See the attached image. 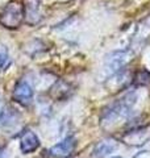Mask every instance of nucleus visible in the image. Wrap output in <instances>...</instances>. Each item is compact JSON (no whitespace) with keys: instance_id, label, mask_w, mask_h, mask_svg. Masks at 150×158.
I'll return each mask as SVG.
<instances>
[{"instance_id":"1","label":"nucleus","mask_w":150,"mask_h":158,"mask_svg":"<svg viewBox=\"0 0 150 158\" xmlns=\"http://www.w3.org/2000/svg\"><path fill=\"white\" fill-rule=\"evenodd\" d=\"M138 100H140L138 92L132 91L125 94L121 99L109 104L107 108H104L102 116H100V125H102V128L106 131H111L120 127L123 123L128 121L133 116L134 110H136L138 104Z\"/></svg>"},{"instance_id":"2","label":"nucleus","mask_w":150,"mask_h":158,"mask_svg":"<svg viewBox=\"0 0 150 158\" xmlns=\"http://www.w3.org/2000/svg\"><path fill=\"white\" fill-rule=\"evenodd\" d=\"M25 19V7L20 0H11L0 11V25L7 29H17Z\"/></svg>"},{"instance_id":"3","label":"nucleus","mask_w":150,"mask_h":158,"mask_svg":"<svg viewBox=\"0 0 150 158\" xmlns=\"http://www.w3.org/2000/svg\"><path fill=\"white\" fill-rule=\"evenodd\" d=\"M131 59L132 54L128 50H115L109 53L104 59V73L108 77H112L116 73L124 70Z\"/></svg>"},{"instance_id":"4","label":"nucleus","mask_w":150,"mask_h":158,"mask_svg":"<svg viewBox=\"0 0 150 158\" xmlns=\"http://www.w3.org/2000/svg\"><path fill=\"white\" fill-rule=\"evenodd\" d=\"M75 148H77V138L74 136H69L52 146L46 153L49 158H69L74 153Z\"/></svg>"},{"instance_id":"5","label":"nucleus","mask_w":150,"mask_h":158,"mask_svg":"<svg viewBox=\"0 0 150 158\" xmlns=\"http://www.w3.org/2000/svg\"><path fill=\"white\" fill-rule=\"evenodd\" d=\"M13 100L17 102L21 106H28L31 104L34 96V90L33 86L28 81H20L16 83L13 90Z\"/></svg>"},{"instance_id":"6","label":"nucleus","mask_w":150,"mask_h":158,"mask_svg":"<svg viewBox=\"0 0 150 158\" xmlns=\"http://www.w3.org/2000/svg\"><path fill=\"white\" fill-rule=\"evenodd\" d=\"M123 141L132 146H140L142 144H146L148 141H150V125L127 132L123 136Z\"/></svg>"},{"instance_id":"7","label":"nucleus","mask_w":150,"mask_h":158,"mask_svg":"<svg viewBox=\"0 0 150 158\" xmlns=\"http://www.w3.org/2000/svg\"><path fill=\"white\" fill-rule=\"evenodd\" d=\"M40 145H41L40 138L33 131L28 129L21 133V136H20V150H21L24 154L34 153L40 148Z\"/></svg>"},{"instance_id":"8","label":"nucleus","mask_w":150,"mask_h":158,"mask_svg":"<svg viewBox=\"0 0 150 158\" xmlns=\"http://www.w3.org/2000/svg\"><path fill=\"white\" fill-rule=\"evenodd\" d=\"M129 73L128 71H119L116 73L115 75L109 77L108 78V82H107V87L109 88V91H119L121 88L127 87V85L129 82H133V77L129 78Z\"/></svg>"},{"instance_id":"9","label":"nucleus","mask_w":150,"mask_h":158,"mask_svg":"<svg viewBox=\"0 0 150 158\" xmlns=\"http://www.w3.org/2000/svg\"><path fill=\"white\" fill-rule=\"evenodd\" d=\"M20 121H21V115L13 107L7 106L3 112L2 120H0V127L9 129V128H15Z\"/></svg>"},{"instance_id":"10","label":"nucleus","mask_w":150,"mask_h":158,"mask_svg":"<svg viewBox=\"0 0 150 158\" xmlns=\"http://www.w3.org/2000/svg\"><path fill=\"white\" fill-rule=\"evenodd\" d=\"M116 149H117V142L115 140H103L96 144L94 149V154L98 158H106Z\"/></svg>"},{"instance_id":"11","label":"nucleus","mask_w":150,"mask_h":158,"mask_svg":"<svg viewBox=\"0 0 150 158\" xmlns=\"http://www.w3.org/2000/svg\"><path fill=\"white\" fill-rule=\"evenodd\" d=\"M11 66V57L7 46L3 42H0V71H6Z\"/></svg>"},{"instance_id":"12","label":"nucleus","mask_w":150,"mask_h":158,"mask_svg":"<svg viewBox=\"0 0 150 158\" xmlns=\"http://www.w3.org/2000/svg\"><path fill=\"white\" fill-rule=\"evenodd\" d=\"M150 82V73L148 70H140L133 75V82L137 86H146Z\"/></svg>"},{"instance_id":"13","label":"nucleus","mask_w":150,"mask_h":158,"mask_svg":"<svg viewBox=\"0 0 150 158\" xmlns=\"http://www.w3.org/2000/svg\"><path fill=\"white\" fill-rule=\"evenodd\" d=\"M6 107H7V104L4 103L2 95H0V120H2V116H3V112H4V110H6Z\"/></svg>"},{"instance_id":"14","label":"nucleus","mask_w":150,"mask_h":158,"mask_svg":"<svg viewBox=\"0 0 150 158\" xmlns=\"http://www.w3.org/2000/svg\"><path fill=\"white\" fill-rule=\"evenodd\" d=\"M134 158H150V152H141Z\"/></svg>"},{"instance_id":"15","label":"nucleus","mask_w":150,"mask_h":158,"mask_svg":"<svg viewBox=\"0 0 150 158\" xmlns=\"http://www.w3.org/2000/svg\"><path fill=\"white\" fill-rule=\"evenodd\" d=\"M3 156H4V153H3L2 149H0V158H3Z\"/></svg>"},{"instance_id":"16","label":"nucleus","mask_w":150,"mask_h":158,"mask_svg":"<svg viewBox=\"0 0 150 158\" xmlns=\"http://www.w3.org/2000/svg\"><path fill=\"white\" fill-rule=\"evenodd\" d=\"M111 158H121V157H119V156H113V157H111Z\"/></svg>"}]
</instances>
